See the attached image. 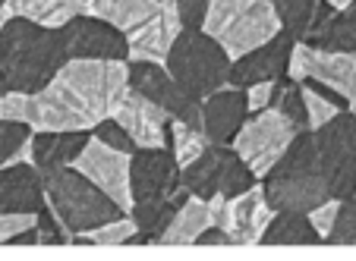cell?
<instances>
[{"instance_id":"7402d4cb","label":"cell","mask_w":356,"mask_h":261,"mask_svg":"<svg viewBox=\"0 0 356 261\" xmlns=\"http://www.w3.org/2000/svg\"><path fill=\"white\" fill-rule=\"evenodd\" d=\"M209 227H211L209 201L193 195V199L177 211V217L170 221V227L164 230V236L158 242H161V246H195V239H199Z\"/></svg>"},{"instance_id":"7a4b0ae2","label":"cell","mask_w":356,"mask_h":261,"mask_svg":"<svg viewBox=\"0 0 356 261\" xmlns=\"http://www.w3.org/2000/svg\"><path fill=\"white\" fill-rule=\"evenodd\" d=\"M265 199L275 211H302L309 214L312 208L325 205L331 195V186L322 174L316 151V133L302 129L296 133V139L290 142V148L284 151V158L262 176Z\"/></svg>"},{"instance_id":"4316f807","label":"cell","mask_w":356,"mask_h":261,"mask_svg":"<svg viewBox=\"0 0 356 261\" xmlns=\"http://www.w3.org/2000/svg\"><path fill=\"white\" fill-rule=\"evenodd\" d=\"M271 108H277L284 117L293 120L296 129H309V108H306V94H302V82L284 79L275 82V98H271Z\"/></svg>"},{"instance_id":"ee69618b","label":"cell","mask_w":356,"mask_h":261,"mask_svg":"<svg viewBox=\"0 0 356 261\" xmlns=\"http://www.w3.org/2000/svg\"><path fill=\"white\" fill-rule=\"evenodd\" d=\"M161 3H164V0H161Z\"/></svg>"},{"instance_id":"30bf717a","label":"cell","mask_w":356,"mask_h":261,"mask_svg":"<svg viewBox=\"0 0 356 261\" xmlns=\"http://www.w3.org/2000/svg\"><path fill=\"white\" fill-rule=\"evenodd\" d=\"M290 79H318L325 85H331L334 92H341L347 98L350 110H356V54L347 51H322L312 47L306 41H296L293 60H290Z\"/></svg>"},{"instance_id":"4fadbf2b","label":"cell","mask_w":356,"mask_h":261,"mask_svg":"<svg viewBox=\"0 0 356 261\" xmlns=\"http://www.w3.org/2000/svg\"><path fill=\"white\" fill-rule=\"evenodd\" d=\"M296 38L290 32H277L271 41H265L262 47L249 51V54L236 57L230 67V82L234 88H249L256 82H277L290 73V60H293Z\"/></svg>"},{"instance_id":"3957f363","label":"cell","mask_w":356,"mask_h":261,"mask_svg":"<svg viewBox=\"0 0 356 261\" xmlns=\"http://www.w3.org/2000/svg\"><path fill=\"white\" fill-rule=\"evenodd\" d=\"M44 192L60 224L70 233H92L95 227L127 217V208L117 205L101 186H95L82 170L57 167L44 174Z\"/></svg>"},{"instance_id":"8fae6325","label":"cell","mask_w":356,"mask_h":261,"mask_svg":"<svg viewBox=\"0 0 356 261\" xmlns=\"http://www.w3.org/2000/svg\"><path fill=\"white\" fill-rule=\"evenodd\" d=\"M67 51L73 60H129V38L114 22L95 13H79L63 26Z\"/></svg>"},{"instance_id":"5bb4252c","label":"cell","mask_w":356,"mask_h":261,"mask_svg":"<svg viewBox=\"0 0 356 261\" xmlns=\"http://www.w3.org/2000/svg\"><path fill=\"white\" fill-rule=\"evenodd\" d=\"M180 174H183V167L170 148H136L133 158H129L133 201L174 195L180 189Z\"/></svg>"},{"instance_id":"d590c367","label":"cell","mask_w":356,"mask_h":261,"mask_svg":"<svg viewBox=\"0 0 356 261\" xmlns=\"http://www.w3.org/2000/svg\"><path fill=\"white\" fill-rule=\"evenodd\" d=\"M211 0H177V13H180L183 28H202L209 16Z\"/></svg>"},{"instance_id":"ffe728a7","label":"cell","mask_w":356,"mask_h":261,"mask_svg":"<svg viewBox=\"0 0 356 261\" xmlns=\"http://www.w3.org/2000/svg\"><path fill=\"white\" fill-rule=\"evenodd\" d=\"M92 142V129H70V133H35L32 135V158L29 161L47 174V170H57V167H70L76 164L86 145Z\"/></svg>"},{"instance_id":"836d02e7","label":"cell","mask_w":356,"mask_h":261,"mask_svg":"<svg viewBox=\"0 0 356 261\" xmlns=\"http://www.w3.org/2000/svg\"><path fill=\"white\" fill-rule=\"evenodd\" d=\"M302 94H306V108H309V129H322L328 120H334L337 114H341V108H337L334 101H328L325 94H318L316 88L302 85Z\"/></svg>"},{"instance_id":"b9f144b4","label":"cell","mask_w":356,"mask_h":261,"mask_svg":"<svg viewBox=\"0 0 356 261\" xmlns=\"http://www.w3.org/2000/svg\"><path fill=\"white\" fill-rule=\"evenodd\" d=\"M13 92V88H10V82H7V76L0 73V98H3V94H10Z\"/></svg>"},{"instance_id":"484cf974","label":"cell","mask_w":356,"mask_h":261,"mask_svg":"<svg viewBox=\"0 0 356 261\" xmlns=\"http://www.w3.org/2000/svg\"><path fill=\"white\" fill-rule=\"evenodd\" d=\"M306 44L322 47V51H347V54H356V0L347 10H341L318 35H312Z\"/></svg>"},{"instance_id":"9a60e30c","label":"cell","mask_w":356,"mask_h":261,"mask_svg":"<svg viewBox=\"0 0 356 261\" xmlns=\"http://www.w3.org/2000/svg\"><path fill=\"white\" fill-rule=\"evenodd\" d=\"M114 117H117V123L133 135L139 148H164L168 145V133H170L174 117H170L161 104H155L152 98L136 92V88H127V92H123Z\"/></svg>"},{"instance_id":"d6a6232c","label":"cell","mask_w":356,"mask_h":261,"mask_svg":"<svg viewBox=\"0 0 356 261\" xmlns=\"http://www.w3.org/2000/svg\"><path fill=\"white\" fill-rule=\"evenodd\" d=\"M92 135L95 139H101L104 145H111V148H117V151H127V154H133L136 148V139L127 133V129L117 123V117H104L101 123H95V129H92Z\"/></svg>"},{"instance_id":"74e56055","label":"cell","mask_w":356,"mask_h":261,"mask_svg":"<svg viewBox=\"0 0 356 261\" xmlns=\"http://www.w3.org/2000/svg\"><path fill=\"white\" fill-rule=\"evenodd\" d=\"M246 98H249V110L259 114V110H268L271 108V98H275V82H256V85L246 88Z\"/></svg>"},{"instance_id":"7c38bea8","label":"cell","mask_w":356,"mask_h":261,"mask_svg":"<svg viewBox=\"0 0 356 261\" xmlns=\"http://www.w3.org/2000/svg\"><path fill=\"white\" fill-rule=\"evenodd\" d=\"M129 158L133 154L117 151V148L104 145L101 139H95L86 145V151L76 158L73 167L82 170L95 186H101L117 205H123L129 211L133 208V186H129Z\"/></svg>"},{"instance_id":"7bdbcfd3","label":"cell","mask_w":356,"mask_h":261,"mask_svg":"<svg viewBox=\"0 0 356 261\" xmlns=\"http://www.w3.org/2000/svg\"><path fill=\"white\" fill-rule=\"evenodd\" d=\"M3 3H10V0H0V7H3Z\"/></svg>"},{"instance_id":"e0dca14e","label":"cell","mask_w":356,"mask_h":261,"mask_svg":"<svg viewBox=\"0 0 356 261\" xmlns=\"http://www.w3.org/2000/svg\"><path fill=\"white\" fill-rule=\"evenodd\" d=\"M183 32L180 13H177V0H164V7L158 16L142 22L139 28L127 32L129 38V60H155L168 63L170 47H174L177 35Z\"/></svg>"},{"instance_id":"4dcf8cb0","label":"cell","mask_w":356,"mask_h":261,"mask_svg":"<svg viewBox=\"0 0 356 261\" xmlns=\"http://www.w3.org/2000/svg\"><path fill=\"white\" fill-rule=\"evenodd\" d=\"M328 242L331 246H356V195L341 201V211H337L334 230L328 233Z\"/></svg>"},{"instance_id":"8d00e7d4","label":"cell","mask_w":356,"mask_h":261,"mask_svg":"<svg viewBox=\"0 0 356 261\" xmlns=\"http://www.w3.org/2000/svg\"><path fill=\"white\" fill-rule=\"evenodd\" d=\"M337 211H341V199H328L325 205H318V208H312L309 211V221L316 224V230L325 236V242H328V233L334 230Z\"/></svg>"},{"instance_id":"d4e9b609","label":"cell","mask_w":356,"mask_h":261,"mask_svg":"<svg viewBox=\"0 0 356 261\" xmlns=\"http://www.w3.org/2000/svg\"><path fill=\"white\" fill-rule=\"evenodd\" d=\"M177 201L170 195H158V199H139L129 208V217L136 221V227L145 230L148 236H155V242L164 236V230L170 227V221L177 217Z\"/></svg>"},{"instance_id":"1f68e13d","label":"cell","mask_w":356,"mask_h":261,"mask_svg":"<svg viewBox=\"0 0 356 261\" xmlns=\"http://www.w3.org/2000/svg\"><path fill=\"white\" fill-rule=\"evenodd\" d=\"M136 221L133 217H120V221H111V224H101V227L92 230V246H127V239L136 233Z\"/></svg>"},{"instance_id":"5b68a950","label":"cell","mask_w":356,"mask_h":261,"mask_svg":"<svg viewBox=\"0 0 356 261\" xmlns=\"http://www.w3.org/2000/svg\"><path fill=\"white\" fill-rule=\"evenodd\" d=\"M202 28L221 41L236 60L275 38L281 32V19L271 0H211Z\"/></svg>"},{"instance_id":"e575fe53","label":"cell","mask_w":356,"mask_h":261,"mask_svg":"<svg viewBox=\"0 0 356 261\" xmlns=\"http://www.w3.org/2000/svg\"><path fill=\"white\" fill-rule=\"evenodd\" d=\"M38 224V214H26V211H7V214H0V246H10L16 233L22 230L35 227Z\"/></svg>"},{"instance_id":"44dd1931","label":"cell","mask_w":356,"mask_h":261,"mask_svg":"<svg viewBox=\"0 0 356 261\" xmlns=\"http://www.w3.org/2000/svg\"><path fill=\"white\" fill-rule=\"evenodd\" d=\"M325 236L302 211H277L262 236V246H318Z\"/></svg>"},{"instance_id":"52a82bcc","label":"cell","mask_w":356,"mask_h":261,"mask_svg":"<svg viewBox=\"0 0 356 261\" xmlns=\"http://www.w3.org/2000/svg\"><path fill=\"white\" fill-rule=\"evenodd\" d=\"M316 133V151L322 174L331 186L334 199L356 195V110H341Z\"/></svg>"},{"instance_id":"8992f818","label":"cell","mask_w":356,"mask_h":261,"mask_svg":"<svg viewBox=\"0 0 356 261\" xmlns=\"http://www.w3.org/2000/svg\"><path fill=\"white\" fill-rule=\"evenodd\" d=\"M256 180H259L256 170L243 161L236 148L215 145V142H211L193 164H186L180 174L183 186H186L195 199H205V201H211L215 195L236 199V195L249 192V189L256 186Z\"/></svg>"},{"instance_id":"cb8c5ba5","label":"cell","mask_w":356,"mask_h":261,"mask_svg":"<svg viewBox=\"0 0 356 261\" xmlns=\"http://www.w3.org/2000/svg\"><path fill=\"white\" fill-rule=\"evenodd\" d=\"M10 7L16 10V16H26L51 28H63L73 16L88 13L86 0H10Z\"/></svg>"},{"instance_id":"f1b7e54d","label":"cell","mask_w":356,"mask_h":261,"mask_svg":"<svg viewBox=\"0 0 356 261\" xmlns=\"http://www.w3.org/2000/svg\"><path fill=\"white\" fill-rule=\"evenodd\" d=\"M209 145H211V139L202 133V129H193V126H186V123L174 120V123H170L168 145H164V148H170V151H174V158L180 161V167H186V164H193Z\"/></svg>"},{"instance_id":"2e32d148","label":"cell","mask_w":356,"mask_h":261,"mask_svg":"<svg viewBox=\"0 0 356 261\" xmlns=\"http://www.w3.org/2000/svg\"><path fill=\"white\" fill-rule=\"evenodd\" d=\"M44 205V174L32 161H10L0 167V214L7 211L38 214Z\"/></svg>"},{"instance_id":"60d3db41","label":"cell","mask_w":356,"mask_h":261,"mask_svg":"<svg viewBox=\"0 0 356 261\" xmlns=\"http://www.w3.org/2000/svg\"><path fill=\"white\" fill-rule=\"evenodd\" d=\"M10 246H41L38 224H35V227H29V230H22V233H16L13 239H10Z\"/></svg>"},{"instance_id":"9c48e42d","label":"cell","mask_w":356,"mask_h":261,"mask_svg":"<svg viewBox=\"0 0 356 261\" xmlns=\"http://www.w3.org/2000/svg\"><path fill=\"white\" fill-rule=\"evenodd\" d=\"M26 123L35 133H70V129H95L98 120L57 73L51 85L26 98Z\"/></svg>"},{"instance_id":"6da1fadb","label":"cell","mask_w":356,"mask_h":261,"mask_svg":"<svg viewBox=\"0 0 356 261\" xmlns=\"http://www.w3.org/2000/svg\"><path fill=\"white\" fill-rule=\"evenodd\" d=\"M73 57L67 51L63 28H51L26 19V16H13L0 32V73L7 76L13 92H41L57 79V73Z\"/></svg>"},{"instance_id":"d6986e66","label":"cell","mask_w":356,"mask_h":261,"mask_svg":"<svg viewBox=\"0 0 356 261\" xmlns=\"http://www.w3.org/2000/svg\"><path fill=\"white\" fill-rule=\"evenodd\" d=\"M230 211H234V224H230V236L234 246H256L262 242L265 230H268L271 217L277 214L265 199V186H252L249 192L230 199Z\"/></svg>"},{"instance_id":"ba28073f","label":"cell","mask_w":356,"mask_h":261,"mask_svg":"<svg viewBox=\"0 0 356 261\" xmlns=\"http://www.w3.org/2000/svg\"><path fill=\"white\" fill-rule=\"evenodd\" d=\"M296 133H302V129H296L290 117H284L277 108H268L259 110V114H249V120L236 133L234 148L240 151L243 161L256 170V176H265L284 158Z\"/></svg>"},{"instance_id":"f546056e","label":"cell","mask_w":356,"mask_h":261,"mask_svg":"<svg viewBox=\"0 0 356 261\" xmlns=\"http://www.w3.org/2000/svg\"><path fill=\"white\" fill-rule=\"evenodd\" d=\"M32 135L35 129L22 120H0V167L10 161L32 158Z\"/></svg>"},{"instance_id":"277c9868","label":"cell","mask_w":356,"mask_h":261,"mask_svg":"<svg viewBox=\"0 0 356 261\" xmlns=\"http://www.w3.org/2000/svg\"><path fill=\"white\" fill-rule=\"evenodd\" d=\"M164 67L170 69V76H174L189 94L205 101L215 92L227 88L234 57H230L227 47L218 38H211L205 28H183V32L177 35L174 47H170V57Z\"/></svg>"},{"instance_id":"603a6c76","label":"cell","mask_w":356,"mask_h":261,"mask_svg":"<svg viewBox=\"0 0 356 261\" xmlns=\"http://www.w3.org/2000/svg\"><path fill=\"white\" fill-rule=\"evenodd\" d=\"M161 0H88V13L114 22L123 32H133L142 22L161 13Z\"/></svg>"},{"instance_id":"ac0fdd59","label":"cell","mask_w":356,"mask_h":261,"mask_svg":"<svg viewBox=\"0 0 356 261\" xmlns=\"http://www.w3.org/2000/svg\"><path fill=\"white\" fill-rule=\"evenodd\" d=\"M249 98L246 88H221L211 98L202 101V120H205V135L215 145H234L236 133L243 129V123L249 120Z\"/></svg>"},{"instance_id":"f35d334b","label":"cell","mask_w":356,"mask_h":261,"mask_svg":"<svg viewBox=\"0 0 356 261\" xmlns=\"http://www.w3.org/2000/svg\"><path fill=\"white\" fill-rule=\"evenodd\" d=\"M209 208H211V224H215V227H224L230 233V224H234L230 199H224V195H215V199L209 201Z\"/></svg>"},{"instance_id":"83f0119b","label":"cell","mask_w":356,"mask_h":261,"mask_svg":"<svg viewBox=\"0 0 356 261\" xmlns=\"http://www.w3.org/2000/svg\"><path fill=\"white\" fill-rule=\"evenodd\" d=\"M271 3H275V13L281 19L284 32H290L296 41H302L309 35L312 19H316L322 0H271Z\"/></svg>"},{"instance_id":"ab89813d","label":"cell","mask_w":356,"mask_h":261,"mask_svg":"<svg viewBox=\"0 0 356 261\" xmlns=\"http://www.w3.org/2000/svg\"><path fill=\"white\" fill-rule=\"evenodd\" d=\"M195 246H234V236H230L224 227H215V224H211V227L195 239Z\"/></svg>"}]
</instances>
